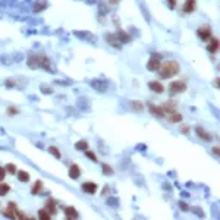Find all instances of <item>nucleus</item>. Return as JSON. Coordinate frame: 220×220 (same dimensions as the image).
I'll list each match as a JSON object with an SVG mask.
<instances>
[{
    "instance_id": "9d476101",
    "label": "nucleus",
    "mask_w": 220,
    "mask_h": 220,
    "mask_svg": "<svg viewBox=\"0 0 220 220\" xmlns=\"http://www.w3.org/2000/svg\"><path fill=\"white\" fill-rule=\"evenodd\" d=\"M148 109H150V113L154 114V116H157V118H164L166 113H164V110L161 109L160 106H154V104H148Z\"/></svg>"
},
{
    "instance_id": "72a5a7b5",
    "label": "nucleus",
    "mask_w": 220,
    "mask_h": 220,
    "mask_svg": "<svg viewBox=\"0 0 220 220\" xmlns=\"http://www.w3.org/2000/svg\"><path fill=\"white\" fill-rule=\"evenodd\" d=\"M179 131L182 133H189V131H191V129H189V126H188V125H180L179 126Z\"/></svg>"
},
{
    "instance_id": "58836bf2",
    "label": "nucleus",
    "mask_w": 220,
    "mask_h": 220,
    "mask_svg": "<svg viewBox=\"0 0 220 220\" xmlns=\"http://www.w3.org/2000/svg\"><path fill=\"white\" fill-rule=\"evenodd\" d=\"M169 6H170V9H175L176 7V0H169Z\"/></svg>"
},
{
    "instance_id": "1a4fd4ad",
    "label": "nucleus",
    "mask_w": 220,
    "mask_h": 220,
    "mask_svg": "<svg viewBox=\"0 0 220 220\" xmlns=\"http://www.w3.org/2000/svg\"><path fill=\"white\" fill-rule=\"evenodd\" d=\"M197 9V2L195 0H185L183 3V12L185 14H192Z\"/></svg>"
},
{
    "instance_id": "c03bdc74",
    "label": "nucleus",
    "mask_w": 220,
    "mask_h": 220,
    "mask_svg": "<svg viewBox=\"0 0 220 220\" xmlns=\"http://www.w3.org/2000/svg\"><path fill=\"white\" fill-rule=\"evenodd\" d=\"M107 192H109V187H106L103 189V195H107Z\"/></svg>"
},
{
    "instance_id": "a211bd4d",
    "label": "nucleus",
    "mask_w": 220,
    "mask_h": 220,
    "mask_svg": "<svg viewBox=\"0 0 220 220\" xmlns=\"http://www.w3.org/2000/svg\"><path fill=\"white\" fill-rule=\"evenodd\" d=\"M116 37L119 38L120 43H128V41H131V37L128 35V34H125L122 29H118V33H116Z\"/></svg>"
},
{
    "instance_id": "a878e982",
    "label": "nucleus",
    "mask_w": 220,
    "mask_h": 220,
    "mask_svg": "<svg viewBox=\"0 0 220 220\" xmlns=\"http://www.w3.org/2000/svg\"><path fill=\"white\" fill-rule=\"evenodd\" d=\"M38 217H40L41 220H50L52 214L48 213L47 210H40V211H38Z\"/></svg>"
},
{
    "instance_id": "9b49d317",
    "label": "nucleus",
    "mask_w": 220,
    "mask_h": 220,
    "mask_svg": "<svg viewBox=\"0 0 220 220\" xmlns=\"http://www.w3.org/2000/svg\"><path fill=\"white\" fill-rule=\"evenodd\" d=\"M106 40L110 46L116 47V48H120V41H119V38L116 37V34H106Z\"/></svg>"
},
{
    "instance_id": "a19ab883",
    "label": "nucleus",
    "mask_w": 220,
    "mask_h": 220,
    "mask_svg": "<svg viewBox=\"0 0 220 220\" xmlns=\"http://www.w3.org/2000/svg\"><path fill=\"white\" fill-rule=\"evenodd\" d=\"M213 153L216 154L217 157H219V147H214V148H213Z\"/></svg>"
},
{
    "instance_id": "e433bc0d",
    "label": "nucleus",
    "mask_w": 220,
    "mask_h": 220,
    "mask_svg": "<svg viewBox=\"0 0 220 220\" xmlns=\"http://www.w3.org/2000/svg\"><path fill=\"white\" fill-rule=\"evenodd\" d=\"M5 176H6V169H5V167H2V166H0V180H3V179H5Z\"/></svg>"
},
{
    "instance_id": "412c9836",
    "label": "nucleus",
    "mask_w": 220,
    "mask_h": 220,
    "mask_svg": "<svg viewBox=\"0 0 220 220\" xmlns=\"http://www.w3.org/2000/svg\"><path fill=\"white\" fill-rule=\"evenodd\" d=\"M75 148L76 150H79V151H85L88 148V142L85 140H81V141H78L76 144H75Z\"/></svg>"
},
{
    "instance_id": "2f4dec72",
    "label": "nucleus",
    "mask_w": 220,
    "mask_h": 220,
    "mask_svg": "<svg viewBox=\"0 0 220 220\" xmlns=\"http://www.w3.org/2000/svg\"><path fill=\"white\" fill-rule=\"evenodd\" d=\"M76 35H78V37H81V38H90L91 41H94V40H95V37H94L93 34H88V33H85V34H79V33H76Z\"/></svg>"
},
{
    "instance_id": "dca6fc26",
    "label": "nucleus",
    "mask_w": 220,
    "mask_h": 220,
    "mask_svg": "<svg viewBox=\"0 0 220 220\" xmlns=\"http://www.w3.org/2000/svg\"><path fill=\"white\" fill-rule=\"evenodd\" d=\"M46 210H47V211H48L50 214H52V216L57 213V210H56V203H54L53 198L47 200V203H46Z\"/></svg>"
},
{
    "instance_id": "37998d69",
    "label": "nucleus",
    "mask_w": 220,
    "mask_h": 220,
    "mask_svg": "<svg viewBox=\"0 0 220 220\" xmlns=\"http://www.w3.org/2000/svg\"><path fill=\"white\" fill-rule=\"evenodd\" d=\"M214 85H216V88H219V78H216V79H214V82H213Z\"/></svg>"
},
{
    "instance_id": "79ce46f5",
    "label": "nucleus",
    "mask_w": 220,
    "mask_h": 220,
    "mask_svg": "<svg viewBox=\"0 0 220 220\" xmlns=\"http://www.w3.org/2000/svg\"><path fill=\"white\" fill-rule=\"evenodd\" d=\"M109 3H112V5H116V3H119L120 0H107Z\"/></svg>"
},
{
    "instance_id": "aec40b11",
    "label": "nucleus",
    "mask_w": 220,
    "mask_h": 220,
    "mask_svg": "<svg viewBox=\"0 0 220 220\" xmlns=\"http://www.w3.org/2000/svg\"><path fill=\"white\" fill-rule=\"evenodd\" d=\"M41 189H43V182H41V180H37V182L34 183L33 189H31V194H33V195H37L38 192H41Z\"/></svg>"
},
{
    "instance_id": "b1692460",
    "label": "nucleus",
    "mask_w": 220,
    "mask_h": 220,
    "mask_svg": "<svg viewBox=\"0 0 220 220\" xmlns=\"http://www.w3.org/2000/svg\"><path fill=\"white\" fill-rule=\"evenodd\" d=\"M47 6V3L44 2V0H41V2H37L35 5H34V10L35 12H41V10H44Z\"/></svg>"
},
{
    "instance_id": "f704fd0d",
    "label": "nucleus",
    "mask_w": 220,
    "mask_h": 220,
    "mask_svg": "<svg viewBox=\"0 0 220 220\" xmlns=\"http://www.w3.org/2000/svg\"><path fill=\"white\" fill-rule=\"evenodd\" d=\"M41 93H43V94H52V93H53V90H52L50 87L43 85V87H41Z\"/></svg>"
},
{
    "instance_id": "39448f33",
    "label": "nucleus",
    "mask_w": 220,
    "mask_h": 220,
    "mask_svg": "<svg viewBox=\"0 0 220 220\" xmlns=\"http://www.w3.org/2000/svg\"><path fill=\"white\" fill-rule=\"evenodd\" d=\"M198 37L203 41H208L211 38V27L210 25H203L198 28Z\"/></svg>"
},
{
    "instance_id": "cd10ccee",
    "label": "nucleus",
    "mask_w": 220,
    "mask_h": 220,
    "mask_svg": "<svg viewBox=\"0 0 220 220\" xmlns=\"http://www.w3.org/2000/svg\"><path fill=\"white\" fill-rule=\"evenodd\" d=\"M5 169H6L7 173H12V175L16 173V166H15L14 163H9V164H6V166H5Z\"/></svg>"
},
{
    "instance_id": "c9c22d12",
    "label": "nucleus",
    "mask_w": 220,
    "mask_h": 220,
    "mask_svg": "<svg viewBox=\"0 0 220 220\" xmlns=\"http://www.w3.org/2000/svg\"><path fill=\"white\" fill-rule=\"evenodd\" d=\"M179 207H180V210H183V211H188V210H189V206H188V204H185L183 201H180V203H179Z\"/></svg>"
},
{
    "instance_id": "4468645a",
    "label": "nucleus",
    "mask_w": 220,
    "mask_h": 220,
    "mask_svg": "<svg viewBox=\"0 0 220 220\" xmlns=\"http://www.w3.org/2000/svg\"><path fill=\"white\" fill-rule=\"evenodd\" d=\"M65 216H66V219H78V217H79V213H78L73 207H66V208H65Z\"/></svg>"
},
{
    "instance_id": "393cba45",
    "label": "nucleus",
    "mask_w": 220,
    "mask_h": 220,
    "mask_svg": "<svg viewBox=\"0 0 220 220\" xmlns=\"http://www.w3.org/2000/svg\"><path fill=\"white\" fill-rule=\"evenodd\" d=\"M48 153L53 154L56 159H60V157H62V154H60V151H59V148H57V147H53V145L48 147Z\"/></svg>"
},
{
    "instance_id": "ddd939ff",
    "label": "nucleus",
    "mask_w": 220,
    "mask_h": 220,
    "mask_svg": "<svg viewBox=\"0 0 220 220\" xmlns=\"http://www.w3.org/2000/svg\"><path fill=\"white\" fill-rule=\"evenodd\" d=\"M81 176V169L78 164H72L69 167V178L71 179H78Z\"/></svg>"
},
{
    "instance_id": "f257e3e1",
    "label": "nucleus",
    "mask_w": 220,
    "mask_h": 220,
    "mask_svg": "<svg viewBox=\"0 0 220 220\" xmlns=\"http://www.w3.org/2000/svg\"><path fill=\"white\" fill-rule=\"evenodd\" d=\"M179 71H180V65H179V62H176V60H166V62L160 63V66L157 69L160 78H164V79L178 75Z\"/></svg>"
},
{
    "instance_id": "7c9ffc66",
    "label": "nucleus",
    "mask_w": 220,
    "mask_h": 220,
    "mask_svg": "<svg viewBox=\"0 0 220 220\" xmlns=\"http://www.w3.org/2000/svg\"><path fill=\"white\" fill-rule=\"evenodd\" d=\"M15 219H28V217H27V214L24 213V211H21V210L16 208V211H15Z\"/></svg>"
},
{
    "instance_id": "473e14b6",
    "label": "nucleus",
    "mask_w": 220,
    "mask_h": 220,
    "mask_svg": "<svg viewBox=\"0 0 220 220\" xmlns=\"http://www.w3.org/2000/svg\"><path fill=\"white\" fill-rule=\"evenodd\" d=\"M85 154H87L88 159H91L93 161H97V156H95L93 151H88V150H85Z\"/></svg>"
},
{
    "instance_id": "ea45409f",
    "label": "nucleus",
    "mask_w": 220,
    "mask_h": 220,
    "mask_svg": "<svg viewBox=\"0 0 220 220\" xmlns=\"http://www.w3.org/2000/svg\"><path fill=\"white\" fill-rule=\"evenodd\" d=\"M6 85H7V87H15V82L12 79H7L6 81Z\"/></svg>"
},
{
    "instance_id": "c756f323",
    "label": "nucleus",
    "mask_w": 220,
    "mask_h": 220,
    "mask_svg": "<svg viewBox=\"0 0 220 220\" xmlns=\"http://www.w3.org/2000/svg\"><path fill=\"white\" fill-rule=\"evenodd\" d=\"M6 113L9 114V116H15V114H18V113H19V110H18V109H16V107L10 106V107H7Z\"/></svg>"
},
{
    "instance_id": "bb28decb",
    "label": "nucleus",
    "mask_w": 220,
    "mask_h": 220,
    "mask_svg": "<svg viewBox=\"0 0 220 220\" xmlns=\"http://www.w3.org/2000/svg\"><path fill=\"white\" fill-rule=\"evenodd\" d=\"M10 191V187L7 183H0V195H6Z\"/></svg>"
},
{
    "instance_id": "5701e85b",
    "label": "nucleus",
    "mask_w": 220,
    "mask_h": 220,
    "mask_svg": "<svg viewBox=\"0 0 220 220\" xmlns=\"http://www.w3.org/2000/svg\"><path fill=\"white\" fill-rule=\"evenodd\" d=\"M131 107H132L133 110H137V112H141V110H144V104L138 100H133L131 101Z\"/></svg>"
},
{
    "instance_id": "0eeeda50",
    "label": "nucleus",
    "mask_w": 220,
    "mask_h": 220,
    "mask_svg": "<svg viewBox=\"0 0 220 220\" xmlns=\"http://www.w3.org/2000/svg\"><path fill=\"white\" fill-rule=\"evenodd\" d=\"M161 109L164 110V113L166 114H170V113H173V112H176V101L175 100H169V101H166L163 106H161Z\"/></svg>"
},
{
    "instance_id": "4be33fe9",
    "label": "nucleus",
    "mask_w": 220,
    "mask_h": 220,
    "mask_svg": "<svg viewBox=\"0 0 220 220\" xmlns=\"http://www.w3.org/2000/svg\"><path fill=\"white\" fill-rule=\"evenodd\" d=\"M16 175H18V179H19L21 182H28V180H29V175H28L25 170H19V172H16Z\"/></svg>"
},
{
    "instance_id": "c85d7f7f",
    "label": "nucleus",
    "mask_w": 220,
    "mask_h": 220,
    "mask_svg": "<svg viewBox=\"0 0 220 220\" xmlns=\"http://www.w3.org/2000/svg\"><path fill=\"white\" fill-rule=\"evenodd\" d=\"M101 169H103V173L104 175H113V169H112V166H109V164H103L101 166Z\"/></svg>"
},
{
    "instance_id": "f3484780",
    "label": "nucleus",
    "mask_w": 220,
    "mask_h": 220,
    "mask_svg": "<svg viewBox=\"0 0 220 220\" xmlns=\"http://www.w3.org/2000/svg\"><path fill=\"white\" fill-rule=\"evenodd\" d=\"M207 50L213 54L216 53V52L219 50V38H211L210 44H208V47H207Z\"/></svg>"
},
{
    "instance_id": "6e6552de",
    "label": "nucleus",
    "mask_w": 220,
    "mask_h": 220,
    "mask_svg": "<svg viewBox=\"0 0 220 220\" xmlns=\"http://www.w3.org/2000/svg\"><path fill=\"white\" fill-rule=\"evenodd\" d=\"M148 88H150L151 91H154V93H157V94H161L163 91H164L163 84L159 82V81H151V82H148Z\"/></svg>"
},
{
    "instance_id": "20e7f679",
    "label": "nucleus",
    "mask_w": 220,
    "mask_h": 220,
    "mask_svg": "<svg viewBox=\"0 0 220 220\" xmlns=\"http://www.w3.org/2000/svg\"><path fill=\"white\" fill-rule=\"evenodd\" d=\"M160 54L154 53L153 56H151V59L148 60V63H147V69L150 71V72H156L157 69H159V66H160Z\"/></svg>"
},
{
    "instance_id": "f8f14e48",
    "label": "nucleus",
    "mask_w": 220,
    "mask_h": 220,
    "mask_svg": "<svg viewBox=\"0 0 220 220\" xmlns=\"http://www.w3.org/2000/svg\"><path fill=\"white\" fill-rule=\"evenodd\" d=\"M82 191H85L88 194H95L97 192V183H94V182H84L82 183Z\"/></svg>"
},
{
    "instance_id": "423d86ee",
    "label": "nucleus",
    "mask_w": 220,
    "mask_h": 220,
    "mask_svg": "<svg viewBox=\"0 0 220 220\" xmlns=\"http://www.w3.org/2000/svg\"><path fill=\"white\" fill-rule=\"evenodd\" d=\"M91 87L94 90H97V91H100V93H104L107 91V88H109V82L104 79H94L91 81Z\"/></svg>"
},
{
    "instance_id": "7ed1b4c3",
    "label": "nucleus",
    "mask_w": 220,
    "mask_h": 220,
    "mask_svg": "<svg viewBox=\"0 0 220 220\" xmlns=\"http://www.w3.org/2000/svg\"><path fill=\"white\" fill-rule=\"evenodd\" d=\"M187 82L185 81H173L170 85H169V90H170V94H179L187 91Z\"/></svg>"
},
{
    "instance_id": "4c0bfd02",
    "label": "nucleus",
    "mask_w": 220,
    "mask_h": 220,
    "mask_svg": "<svg viewBox=\"0 0 220 220\" xmlns=\"http://www.w3.org/2000/svg\"><path fill=\"white\" fill-rule=\"evenodd\" d=\"M107 204H112L113 207H118V200H116V198H109Z\"/></svg>"
},
{
    "instance_id": "6ab92c4d",
    "label": "nucleus",
    "mask_w": 220,
    "mask_h": 220,
    "mask_svg": "<svg viewBox=\"0 0 220 220\" xmlns=\"http://www.w3.org/2000/svg\"><path fill=\"white\" fill-rule=\"evenodd\" d=\"M169 120L173 122V123H179L180 120H182V114L178 113V112H173V113L169 114Z\"/></svg>"
},
{
    "instance_id": "2eb2a0df",
    "label": "nucleus",
    "mask_w": 220,
    "mask_h": 220,
    "mask_svg": "<svg viewBox=\"0 0 220 220\" xmlns=\"http://www.w3.org/2000/svg\"><path fill=\"white\" fill-rule=\"evenodd\" d=\"M195 132H197V135L200 137L201 140H204V141H211V135L207 132V131H204L201 126H198L197 129H195Z\"/></svg>"
},
{
    "instance_id": "f03ea898",
    "label": "nucleus",
    "mask_w": 220,
    "mask_h": 220,
    "mask_svg": "<svg viewBox=\"0 0 220 220\" xmlns=\"http://www.w3.org/2000/svg\"><path fill=\"white\" fill-rule=\"evenodd\" d=\"M28 65L31 69H37V68H43L46 71H50V60L44 53H37V54H29L28 57Z\"/></svg>"
}]
</instances>
